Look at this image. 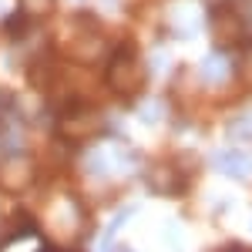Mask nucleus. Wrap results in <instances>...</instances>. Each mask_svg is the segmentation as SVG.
Wrapping results in <instances>:
<instances>
[{"instance_id": "39448f33", "label": "nucleus", "mask_w": 252, "mask_h": 252, "mask_svg": "<svg viewBox=\"0 0 252 252\" xmlns=\"http://www.w3.org/2000/svg\"><path fill=\"white\" fill-rule=\"evenodd\" d=\"M215 165L225 175H232V178H249L252 175V158L246 152H222L215 158Z\"/></svg>"}, {"instance_id": "7ed1b4c3", "label": "nucleus", "mask_w": 252, "mask_h": 252, "mask_svg": "<svg viewBox=\"0 0 252 252\" xmlns=\"http://www.w3.org/2000/svg\"><path fill=\"white\" fill-rule=\"evenodd\" d=\"M67 54L81 64H91V61L101 54V37H97L94 31H84V34H71L67 40Z\"/></svg>"}, {"instance_id": "20e7f679", "label": "nucleus", "mask_w": 252, "mask_h": 252, "mask_svg": "<svg viewBox=\"0 0 252 252\" xmlns=\"http://www.w3.org/2000/svg\"><path fill=\"white\" fill-rule=\"evenodd\" d=\"M91 168L101 172V175L121 172V168H131V155L125 148H101L97 155H91Z\"/></svg>"}, {"instance_id": "9d476101", "label": "nucleus", "mask_w": 252, "mask_h": 252, "mask_svg": "<svg viewBox=\"0 0 252 252\" xmlns=\"http://www.w3.org/2000/svg\"><path fill=\"white\" fill-rule=\"evenodd\" d=\"M229 131H232L235 138H252V108H246V111H239V115L232 118Z\"/></svg>"}, {"instance_id": "0eeeda50", "label": "nucleus", "mask_w": 252, "mask_h": 252, "mask_svg": "<svg viewBox=\"0 0 252 252\" xmlns=\"http://www.w3.org/2000/svg\"><path fill=\"white\" fill-rule=\"evenodd\" d=\"M202 78L209 81V84H222V81L229 78V61L222 58V54L205 58V64H202Z\"/></svg>"}, {"instance_id": "6e6552de", "label": "nucleus", "mask_w": 252, "mask_h": 252, "mask_svg": "<svg viewBox=\"0 0 252 252\" xmlns=\"http://www.w3.org/2000/svg\"><path fill=\"white\" fill-rule=\"evenodd\" d=\"M3 175H7V178H3L7 185H24V182H27V161H24V158H10L7 168H3Z\"/></svg>"}, {"instance_id": "f03ea898", "label": "nucleus", "mask_w": 252, "mask_h": 252, "mask_svg": "<svg viewBox=\"0 0 252 252\" xmlns=\"http://www.w3.org/2000/svg\"><path fill=\"white\" fill-rule=\"evenodd\" d=\"M209 34L219 47H235V44H242L246 37V20L239 10L232 7H212V14H209Z\"/></svg>"}, {"instance_id": "f257e3e1", "label": "nucleus", "mask_w": 252, "mask_h": 252, "mask_svg": "<svg viewBox=\"0 0 252 252\" xmlns=\"http://www.w3.org/2000/svg\"><path fill=\"white\" fill-rule=\"evenodd\" d=\"M104 81H108V88L115 91V94H138L141 88H145V81H148V67H145V61L138 54L135 44H121L111 61H108V71H104Z\"/></svg>"}, {"instance_id": "423d86ee", "label": "nucleus", "mask_w": 252, "mask_h": 252, "mask_svg": "<svg viewBox=\"0 0 252 252\" xmlns=\"http://www.w3.org/2000/svg\"><path fill=\"white\" fill-rule=\"evenodd\" d=\"M94 125H97V115L88 111V108H78V111H71L64 118V131H71V135H91Z\"/></svg>"}, {"instance_id": "9b49d317", "label": "nucleus", "mask_w": 252, "mask_h": 252, "mask_svg": "<svg viewBox=\"0 0 252 252\" xmlns=\"http://www.w3.org/2000/svg\"><path fill=\"white\" fill-rule=\"evenodd\" d=\"M232 252H249V249H232Z\"/></svg>"}, {"instance_id": "1a4fd4ad", "label": "nucleus", "mask_w": 252, "mask_h": 252, "mask_svg": "<svg viewBox=\"0 0 252 252\" xmlns=\"http://www.w3.org/2000/svg\"><path fill=\"white\" fill-rule=\"evenodd\" d=\"M20 10H24V17H47L51 10H54V0H20Z\"/></svg>"}]
</instances>
